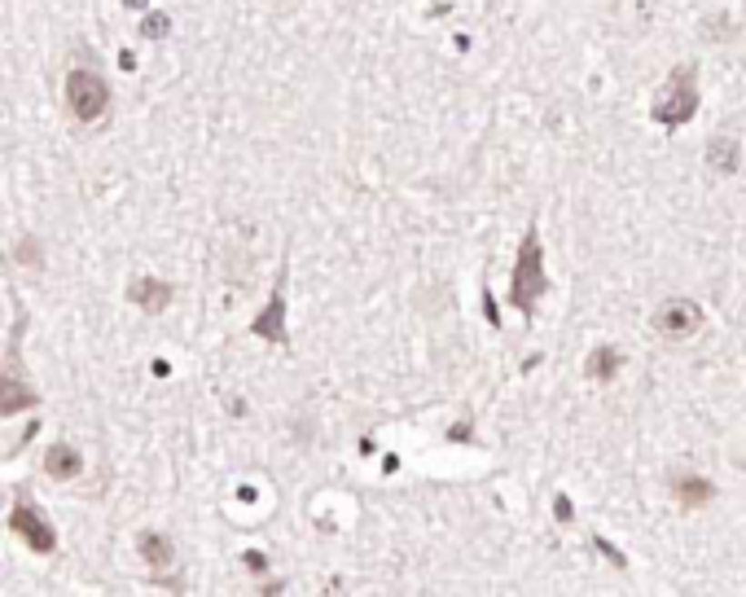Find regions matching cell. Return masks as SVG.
<instances>
[{"instance_id": "8", "label": "cell", "mask_w": 746, "mask_h": 597, "mask_svg": "<svg viewBox=\"0 0 746 597\" xmlns=\"http://www.w3.org/2000/svg\"><path fill=\"white\" fill-rule=\"evenodd\" d=\"M127 295H132V303H136V308H146V312H163V308L172 303V286H167V281H158V277H136Z\"/></svg>"}, {"instance_id": "14", "label": "cell", "mask_w": 746, "mask_h": 597, "mask_svg": "<svg viewBox=\"0 0 746 597\" xmlns=\"http://www.w3.org/2000/svg\"><path fill=\"white\" fill-rule=\"evenodd\" d=\"M141 31H146L149 40H163V35L172 31V18H167V14H149L146 23H141Z\"/></svg>"}, {"instance_id": "4", "label": "cell", "mask_w": 746, "mask_h": 597, "mask_svg": "<svg viewBox=\"0 0 746 597\" xmlns=\"http://www.w3.org/2000/svg\"><path fill=\"white\" fill-rule=\"evenodd\" d=\"M9 531H18L35 553H53V549H57V531H53V522L45 519L31 501H18V505H14V514H9Z\"/></svg>"}, {"instance_id": "7", "label": "cell", "mask_w": 746, "mask_h": 597, "mask_svg": "<svg viewBox=\"0 0 746 597\" xmlns=\"http://www.w3.org/2000/svg\"><path fill=\"white\" fill-rule=\"evenodd\" d=\"M40 396L26 387L23 378H14V373H0V418H9V413H18V409H35Z\"/></svg>"}, {"instance_id": "11", "label": "cell", "mask_w": 746, "mask_h": 597, "mask_svg": "<svg viewBox=\"0 0 746 597\" xmlns=\"http://www.w3.org/2000/svg\"><path fill=\"white\" fill-rule=\"evenodd\" d=\"M671 488H676L680 505H707V501L716 497V483H707V479H698V474H680Z\"/></svg>"}, {"instance_id": "16", "label": "cell", "mask_w": 746, "mask_h": 597, "mask_svg": "<svg viewBox=\"0 0 746 597\" xmlns=\"http://www.w3.org/2000/svg\"><path fill=\"white\" fill-rule=\"evenodd\" d=\"M18 259H23V264H40V242H35V238H23V242H18Z\"/></svg>"}, {"instance_id": "13", "label": "cell", "mask_w": 746, "mask_h": 597, "mask_svg": "<svg viewBox=\"0 0 746 597\" xmlns=\"http://www.w3.org/2000/svg\"><path fill=\"white\" fill-rule=\"evenodd\" d=\"M615 373H620V351L615 348H597L593 356H589V378H601V382H606V378H615Z\"/></svg>"}, {"instance_id": "15", "label": "cell", "mask_w": 746, "mask_h": 597, "mask_svg": "<svg viewBox=\"0 0 746 597\" xmlns=\"http://www.w3.org/2000/svg\"><path fill=\"white\" fill-rule=\"evenodd\" d=\"M729 31H733V23H729L724 14H711V18L702 23V35H707V40H721V35H729Z\"/></svg>"}, {"instance_id": "17", "label": "cell", "mask_w": 746, "mask_h": 597, "mask_svg": "<svg viewBox=\"0 0 746 597\" xmlns=\"http://www.w3.org/2000/svg\"><path fill=\"white\" fill-rule=\"evenodd\" d=\"M127 5H132V9H141V5H146V0H127Z\"/></svg>"}, {"instance_id": "12", "label": "cell", "mask_w": 746, "mask_h": 597, "mask_svg": "<svg viewBox=\"0 0 746 597\" xmlns=\"http://www.w3.org/2000/svg\"><path fill=\"white\" fill-rule=\"evenodd\" d=\"M707 167L711 172H738V141H729V137H716L711 146H707Z\"/></svg>"}, {"instance_id": "5", "label": "cell", "mask_w": 746, "mask_h": 597, "mask_svg": "<svg viewBox=\"0 0 746 597\" xmlns=\"http://www.w3.org/2000/svg\"><path fill=\"white\" fill-rule=\"evenodd\" d=\"M250 334L264 339V343H277V348H290V334H286V268H281V277H277L268 308L250 321Z\"/></svg>"}, {"instance_id": "6", "label": "cell", "mask_w": 746, "mask_h": 597, "mask_svg": "<svg viewBox=\"0 0 746 597\" xmlns=\"http://www.w3.org/2000/svg\"><path fill=\"white\" fill-rule=\"evenodd\" d=\"M698 325H702V308L694 298H668L654 312V329L663 339H690V334H698Z\"/></svg>"}, {"instance_id": "3", "label": "cell", "mask_w": 746, "mask_h": 597, "mask_svg": "<svg viewBox=\"0 0 746 597\" xmlns=\"http://www.w3.org/2000/svg\"><path fill=\"white\" fill-rule=\"evenodd\" d=\"M66 106H71V115L79 124H97L106 115V106H110V84L97 71L79 66V71L66 75Z\"/></svg>"}, {"instance_id": "1", "label": "cell", "mask_w": 746, "mask_h": 597, "mask_svg": "<svg viewBox=\"0 0 746 597\" xmlns=\"http://www.w3.org/2000/svg\"><path fill=\"white\" fill-rule=\"evenodd\" d=\"M545 290H549L545 250H540L536 228H527V238H522V247H519V264H514V290H509V298H514V308H519L522 317H531Z\"/></svg>"}, {"instance_id": "10", "label": "cell", "mask_w": 746, "mask_h": 597, "mask_svg": "<svg viewBox=\"0 0 746 597\" xmlns=\"http://www.w3.org/2000/svg\"><path fill=\"white\" fill-rule=\"evenodd\" d=\"M45 474L57 479V483L75 479V474H79V452H75L71 444H53L49 452H45Z\"/></svg>"}, {"instance_id": "2", "label": "cell", "mask_w": 746, "mask_h": 597, "mask_svg": "<svg viewBox=\"0 0 746 597\" xmlns=\"http://www.w3.org/2000/svg\"><path fill=\"white\" fill-rule=\"evenodd\" d=\"M694 110H698L694 66H676L668 75V84L659 88V97H654V119L663 127H680V124H690Z\"/></svg>"}, {"instance_id": "9", "label": "cell", "mask_w": 746, "mask_h": 597, "mask_svg": "<svg viewBox=\"0 0 746 597\" xmlns=\"http://www.w3.org/2000/svg\"><path fill=\"white\" fill-rule=\"evenodd\" d=\"M136 549H141V558H146V567H154V572H163V567H172V558H176V545L163 536V531H146L141 541H136Z\"/></svg>"}]
</instances>
